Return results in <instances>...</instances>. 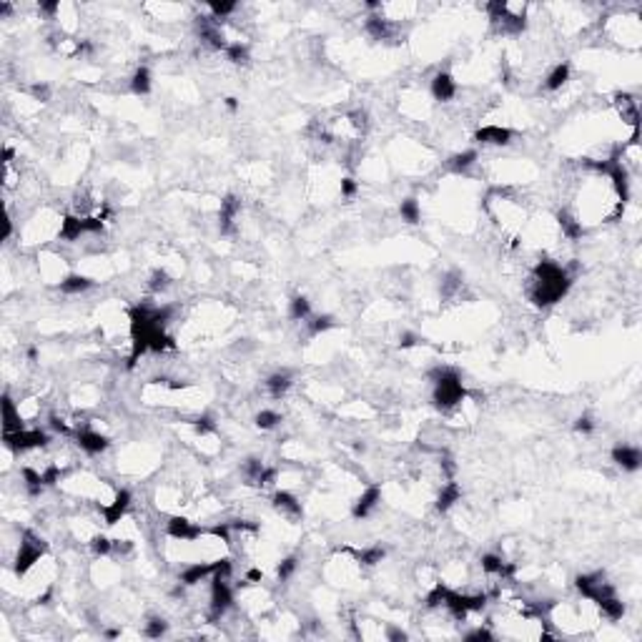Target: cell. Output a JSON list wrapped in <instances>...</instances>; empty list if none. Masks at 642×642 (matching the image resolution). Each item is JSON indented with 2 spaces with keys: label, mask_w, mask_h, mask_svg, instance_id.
<instances>
[{
  "label": "cell",
  "mask_w": 642,
  "mask_h": 642,
  "mask_svg": "<svg viewBox=\"0 0 642 642\" xmlns=\"http://www.w3.org/2000/svg\"><path fill=\"white\" fill-rule=\"evenodd\" d=\"M569 73H572V68H569L567 60L552 66V71L542 80V91H545V93H557V91H562V88L569 83Z\"/></svg>",
  "instance_id": "11"
},
{
  "label": "cell",
  "mask_w": 642,
  "mask_h": 642,
  "mask_svg": "<svg viewBox=\"0 0 642 642\" xmlns=\"http://www.w3.org/2000/svg\"><path fill=\"white\" fill-rule=\"evenodd\" d=\"M166 632H168V622H166V617H160V615H151V617L143 622V630H141V635L148 637V640H160Z\"/></svg>",
  "instance_id": "15"
},
{
  "label": "cell",
  "mask_w": 642,
  "mask_h": 642,
  "mask_svg": "<svg viewBox=\"0 0 642 642\" xmlns=\"http://www.w3.org/2000/svg\"><path fill=\"white\" fill-rule=\"evenodd\" d=\"M75 444H78V449L83 454H88V457H98V454H103L106 449L110 447V439L103 434V431H98L93 427V424L88 422L83 424L78 431H75Z\"/></svg>",
  "instance_id": "3"
},
{
  "label": "cell",
  "mask_w": 642,
  "mask_h": 642,
  "mask_svg": "<svg viewBox=\"0 0 642 642\" xmlns=\"http://www.w3.org/2000/svg\"><path fill=\"white\" fill-rule=\"evenodd\" d=\"M381 504V487L379 484H369L361 489V495L357 497V502L351 507V517L354 519H366L372 517L374 512L379 510Z\"/></svg>",
  "instance_id": "4"
},
{
  "label": "cell",
  "mask_w": 642,
  "mask_h": 642,
  "mask_svg": "<svg viewBox=\"0 0 642 642\" xmlns=\"http://www.w3.org/2000/svg\"><path fill=\"white\" fill-rule=\"evenodd\" d=\"M226 108L231 110V113H234V110H239V101H236V98H226Z\"/></svg>",
  "instance_id": "25"
},
{
  "label": "cell",
  "mask_w": 642,
  "mask_h": 642,
  "mask_svg": "<svg viewBox=\"0 0 642 642\" xmlns=\"http://www.w3.org/2000/svg\"><path fill=\"white\" fill-rule=\"evenodd\" d=\"M339 191H342V198H346V201H349V198L357 196L359 183L354 181V178H349V176H346V178H342V186H339Z\"/></svg>",
  "instance_id": "22"
},
{
  "label": "cell",
  "mask_w": 642,
  "mask_h": 642,
  "mask_svg": "<svg viewBox=\"0 0 642 642\" xmlns=\"http://www.w3.org/2000/svg\"><path fill=\"white\" fill-rule=\"evenodd\" d=\"M254 422H256V427H259L261 431H274L278 424L284 422V416L278 414L276 409H261V412L254 416Z\"/></svg>",
  "instance_id": "16"
},
{
  "label": "cell",
  "mask_w": 642,
  "mask_h": 642,
  "mask_svg": "<svg viewBox=\"0 0 642 642\" xmlns=\"http://www.w3.org/2000/svg\"><path fill=\"white\" fill-rule=\"evenodd\" d=\"M296 569H299V560L296 557H284V560H278L276 564V580L278 582H289L294 575H296Z\"/></svg>",
  "instance_id": "20"
},
{
  "label": "cell",
  "mask_w": 642,
  "mask_h": 642,
  "mask_svg": "<svg viewBox=\"0 0 642 642\" xmlns=\"http://www.w3.org/2000/svg\"><path fill=\"white\" fill-rule=\"evenodd\" d=\"M289 319L292 321H309L311 319V304L307 296H294L289 301Z\"/></svg>",
  "instance_id": "17"
},
{
  "label": "cell",
  "mask_w": 642,
  "mask_h": 642,
  "mask_svg": "<svg viewBox=\"0 0 642 642\" xmlns=\"http://www.w3.org/2000/svg\"><path fill=\"white\" fill-rule=\"evenodd\" d=\"M457 93H460V86H457V80H454L452 73H447V71H437V73L431 75L429 95L434 98V101L449 103V101H454V98H457Z\"/></svg>",
  "instance_id": "6"
},
{
  "label": "cell",
  "mask_w": 642,
  "mask_h": 642,
  "mask_svg": "<svg viewBox=\"0 0 642 642\" xmlns=\"http://www.w3.org/2000/svg\"><path fill=\"white\" fill-rule=\"evenodd\" d=\"M128 86H131V93L133 95H148L151 91H154V78H151V71H148L146 66H139L136 71H133L131 80H128Z\"/></svg>",
  "instance_id": "14"
},
{
  "label": "cell",
  "mask_w": 642,
  "mask_h": 642,
  "mask_svg": "<svg viewBox=\"0 0 642 642\" xmlns=\"http://www.w3.org/2000/svg\"><path fill=\"white\" fill-rule=\"evenodd\" d=\"M479 163V154H477L475 148H469V151H460V154L449 156V160H447V168L452 171V174L457 176H464L469 174L472 168Z\"/></svg>",
  "instance_id": "12"
},
{
  "label": "cell",
  "mask_w": 642,
  "mask_h": 642,
  "mask_svg": "<svg viewBox=\"0 0 642 642\" xmlns=\"http://www.w3.org/2000/svg\"><path fill=\"white\" fill-rule=\"evenodd\" d=\"M416 342H419V339H416L414 334H404L399 339V346H401V349H409V346H414Z\"/></svg>",
  "instance_id": "24"
},
{
  "label": "cell",
  "mask_w": 642,
  "mask_h": 642,
  "mask_svg": "<svg viewBox=\"0 0 642 642\" xmlns=\"http://www.w3.org/2000/svg\"><path fill=\"white\" fill-rule=\"evenodd\" d=\"M93 286H95V281L91 276H86V274H68L58 284V289L63 294H68V296H75V294H83V292H88V289H93Z\"/></svg>",
  "instance_id": "13"
},
{
  "label": "cell",
  "mask_w": 642,
  "mask_h": 642,
  "mask_svg": "<svg viewBox=\"0 0 642 642\" xmlns=\"http://www.w3.org/2000/svg\"><path fill=\"white\" fill-rule=\"evenodd\" d=\"M460 502H462L460 484L454 479L442 482V487H439V492H437V499H434V510H437L439 514H447V512L452 510V507H457Z\"/></svg>",
  "instance_id": "8"
},
{
  "label": "cell",
  "mask_w": 642,
  "mask_h": 642,
  "mask_svg": "<svg viewBox=\"0 0 642 642\" xmlns=\"http://www.w3.org/2000/svg\"><path fill=\"white\" fill-rule=\"evenodd\" d=\"M610 457L617 467H622V472H637L642 464V452L632 444H617Z\"/></svg>",
  "instance_id": "9"
},
{
  "label": "cell",
  "mask_w": 642,
  "mask_h": 642,
  "mask_svg": "<svg viewBox=\"0 0 642 642\" xmlns=\"http://www.w3.org/2000/svg\"><path fill=\"white\" fill-rule=\"evenodd\" d=\"M512 139H514V131L507 128V126H497V123L482 126L479 131L475 133V141L482 143V146H510Z\"/></svg>",
  "instance_id": "7"
},
{
  "label": "cell",
  "mask_w": 642,
  "mask_h": 642,
  "mask_svg": "<svg viewBox=\"0 0 642 642\" xmlns=\"http://www.w3.org/2000/svg\"><path fill=\"white\" fill-rule=\"evenodd\" d=\"M174 284V278L168 276V271L166 269H156L151 276H148V294H163V292H168V286Z\"/></svg>",
  "instance_id": "18"
},
{
  "label": "cell",
  "mask_w": 642,
  "mask_h": 642,
  "mask_svg": "<svg viewBox=\"0 0 642 642\" xmlns=\"http://www.w3.org/2000/svg\"><path fill=\"white\" fill-rule=\"evenodd\" d=\"M304 324H307V329H309V336H319V334H324V331H329V329H334V319L329 314H324V316L311 314V319L304 321Z\"/></svg>",
  "instance_id": "21"
},
{
  "label": "cell",
  "mask_w": 642,
  "mask_h": 642,
  "mask_svg": "<svg viewBox=\"0 0 642 642\" xmlns=\"http://www.w3.org/2000/svg\"><path fill=\"white\" fill-rule=\"evenodd\" d=\"M575 431H580V434H592V431H595V422H592V416L590 414L577 416Z\"/></svg>",
  "instance_id": "23"
},
{
  "label": "cell",
  "mask_w": 642,
  "mask_h": 642,
  "mask_svg": "<svg viewBox=\"0 0 642 642\" xmlns=\"http://www.w3.org/2000/svg\"><path fill=\"white\" fill-rule=\"evenodd\" d=\"M292 387H294V379L286 369H278V372H274L263 381V389H266V394H269L271 399H284V396L292 392Z\"/></svg>",
  "instance_id": "10"
},
{
  "label": "cell",
  "mask_w": 642,
  "mask_h": 642,
  "mask_svg": "<svg viewBox=\"0 0 642 642\" xmlns=\"http://www.w3.org/2000/svg\"><path fill=\"white\" fill-rule=\"evenodd\" d=\"M399 216L407 224H419L422 221V206H419V201L416 198H404L399 206Z\"/></svg>",
  "instance_id": "19"
},
{
  "label": "cell",
  "mask_w": 642,
  "mask_h": 642,
  "mask_svg": "<svg viewBox=\"0 0 642 642\" xmlns=\"http://www.w3.org/2000/svg\"><path fill=\"white\" fill-rule=\"evenodd\" d=\"M605 28H607V33H610V38L617 40V43H622L625 48H637V45H640L642 28H640V15L637 13H622V15H617V18H607Z\"/></svg>",
  "instance_id": "1"
},
{
  "label": "cell",
  "mask_w": 642,
  "mask_h": 642,
  "mask_svg": "<svg viewBox=\"0 0 642 642\" xmlns=\"http://www.w3.org/2000/svg\"><path fill=\"white\" fill-rule=\"evenodd\" d=\"M613 108L617 110V116L625 126H630L632 131H637V123H640V101L635 95L630 93H615L613 95Z\"/></svg>",
  "instance_id": "5"
},
{
  "label": "cell",
  "mask_w": 642,
  "mask_h": 642,
  "mask_svg": "<svg viewBox=\"0 0 642 642\" xmlns=\"http://www.w3.org/2000/svg\"><path fill=\"white\" fill-rule=\"evenodd\" d=\"M271 510L276 512L278 517L289 522V525H296L304 517V507H301V499L296 495H292L289 489H276L271 495Z\"/></svg>",
  "instance_id": "2"
}]
</instances>
